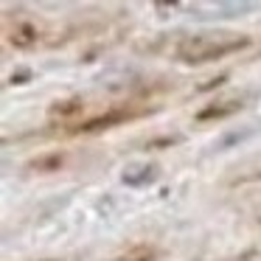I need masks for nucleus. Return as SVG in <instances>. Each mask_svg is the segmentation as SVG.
<instances>
[{"instance_id": "nucleus-3", "label": "nucleus", "mask_w": 261, "mask_h": 261, "mask_svg": "<svg viewBox=\"0 0 261 261\" xmlns=\"http://www.w3.org/2000/svg\"><path fill=\"white\" fill-rule=\"evenodd\" d=\"M236 110H242V101H239V98H225V101H214L211 107L199 110V113H197V121L225 118V115H233Z\"/></svg>"}, {"instance_id": "nucleus-4", "label": "nucleus", "mask_w": 261, "mask_h": 261, "mask_svg": "<svg viewBox=\"0 0 261 261\" xmlns=\"http://www.w3.org/2000/svg\"><path fill=\"white\" fill-rule=\"evenodd\" d=\"M152 250H146V247H141V250H132L129 255H121V258H113V261H152Z\"/></svg>"}, {"instance_id": "nucleus-1", "label": "nucleus", "mask_w": 261, "mask_h": 261, "mask_svg": "<svg viewBox=\"0 0 261 261\" xmlns=\"http://www.w3.org/2000/svg\"><path fill=\"white\" fill-rule=\"evenodd\" d=\"M247 45L250 40L242 34H194V37H182L180 40L177 59H182L188 65H202V62L222 59L227 54H236Z\"/></svg>"}, {"instance_id": "nucleus-2", "label": "nucleus", "mask_w": 261, "mask_h": 261, "mask_svg": "<svg viewBox=\"0 0 261 261\" xmlns=\"http://www.w3.org/2000/svg\"><path fill=\"white\" fill-rule=\"evenodd\" d=\"M42 40V29L37 23H17L9 31V42L14 48H37Z\"/></svg>"}]
</instances>
